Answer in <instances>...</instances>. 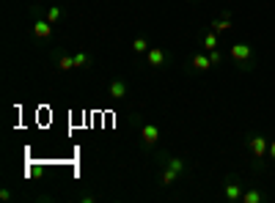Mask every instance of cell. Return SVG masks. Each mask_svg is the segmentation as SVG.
Wrapping results in <instances>:
<instances>
[{
    "label": "cell",
    "instance_id": "obj_14",
    "mask_svg": "<svg viewBox=\"0 0 275 203\" xmlns=\"http://www.w3.org/2000/svg\"><path fill=\"white\" fill-rule=\"evenodd\" d=\"M165 165H168V167H173V171H176V173H185V171H187L185 159H179V157H171L168 162H165Z\"/></svg>",
    "mask_w": 275,
    "mask_h": 203
},
{
    "label": "cell",
    "instance_id": "obj_8",
    "mask_svg": "<svg viewBox=\"0 0 275 203\" xmlns=\"http://www.w3.org/2000/svg\"><path fill=\"white\" fill-rule=\"evenodd\" d=\"M33 33H36V39H47L52 33V22L50 19H36V25H33Z\"/></svg>",
    "mask_w": 275,
    "mask_h": 203
},
{
    "label": "cell",
    "instance_id": "obj_17",
    "mask_svg": "<svg viewBox=\"0 0 275 203\" xmlns=\"http://www.w3.org/2000/svg\"><path fill=\"white\" fill-rule=\"evenodd\" d=\"M88 63H91V58L85 55V52H77V55H75V66H77V69H80V66H88Z\"/></svg>",
    "mask_w": 275,
    "mask_h": 203
},
{
    "label": "cell",
    "instance_id": "obj_11",
    "mask_svg": "<svg viewBox=\"0 0 275 203\" xmlns=\"http://www.w3.org/2000/svg\"><path fill=\"white\" fill-rule=\"evenodd\" d=\"M179 176H182V173H176V171H173V167H168V165H165V171H163V176H160V184H163V187H171L173 181L179 179Z\"/></svg>",
    "mask_w": 275,
    "mask_h": 203
},
{
    "label": "cell",
    "instance_id": "obj_3",
    "mask_svg": "<svg viewBox=\"0 0 275 203\" xmlns=\"http://www.w3.org/2000/svg\"><path fill=\"white\" fill-rule=\"evenodd\" d=\"M223 198L226 200H242V184H239V181H234V179H229L223 184Z\"/></svg>",
    "mask_w": 275,
    "mask_h": 203
},
{
    "label": "cell",
    "instance_id": "obj_4",
    "mask_svg": "<svg viewBox=\"0 0 275 203\" xmlns=\"http://www.w3.org/2000/svg\"><path fill=\"white\" fill-rule=\"evenodd\" d=\"M193 69L196 72H209L212 69V58H209V52H193Z\"/></svg>",
    "mask_w": 275,
    "mask_h": 203
},
{
    "label": "cell",
    "instance_id": "obj_18",
    "mask_svg": "<svg viewBox=\"0 0 275 203\" xmlns=\"http://www.w3.org/2000/svg\"><path fill=\"white\" fill-rule=\"evenodd\" d=\"M209 58H212V66H220V63H223V52H218V50H212Z\"/></svg>",
    "mask_w": 275,
    "mask_h": 203
},
{
    "label": "cell",
    "instance_id": "obj_10",
    "mask_svg": "<svg viewBox=\"0 0 275 203\" xmlns=\"http://www.w3.org/2000/svg\"><path fill=\"white\" fill-rule=\"evenodd\" d=\"M55 66H58V69H64V72L77 69V66H75V55H64V52H61V55H55Z\"/></svg>",
    "mask_w": 275,
    "mask_h": 203
},
{
    "label": "cell",
    "instance_id": "obj_1",
    "mask_svg": "<svg viewBox=\"0 0 275 203\" xmlns=\"http://www.w3.org/2000/svg\"><path fill=\"white\" fill-rule=\"evenodd\" d=\"M248 148H251L253 159H256V167H264V165H261V159L267 157V148H270V140H267V138H261V134H251V138H248Z\"/></svg>",
    "mask_w": 275,
    "mask_h": 203
},
{
    "label": "cell",
    "instance_id": "obj_9",
    "mask_svg": "<svg viewBox=\"0 0 275 203\" xmlns=\"http://www.w3.org/2000/svg\"><path fill=\"white\" fill-rule=\"evenodd\" d=\"M261 200H264V192L259 187H251L242 192V203H261Z\"/></svg>",
    "mask_w": 275,
    "mask_h": 203
},
{
    "label": "cell",
    "instance_id": "obj_15",
    "mask_svg": "<svg viewBox=\"0 0 275 203\" xmlns=\"http://www.w3.org/2000/svg\"><path fill=\"white\" fill-rule=\"evenodd\" d=\"M50 22H58V19L64 17V9H58V6H52V9H47V14H44Z\"/></svg>",
    "mask_w": 275,
    "mask_h": 203
},
{
    "label": "cell",
    "instance_id": "obj_5",
    "mask_svg": "<svg viewBox=\"0 0 275 203\" xmlns=\"http://www.w3.org/2000/svg\"><path fill=\"white\" fill-rule=\"evenodd\" d=\"M127 91H130V88H127L124 80H113L110 88H107V96H110L113 101H121V99L127 96Z\"/></svg>",
    "mask_w": 275,
    "mask_h": 203
},
{
    "label": "cell",
    "instance_id": "obj_12",
    "mask_svg": "<svg viewBox=\"0 0 275 203\" xmlns=\"http://www.w3.org/2000/svg\"><path fill=\"white\" fill-rule=\"evenodd\" d=\"M146 55H149V66H163L165 63V52L163 50H149Z\"/></svg>",
    "mask_w": 275,
    "mask_h": 203
},
{
    "label": "cell",
    "instance_id": "obj_13",
    "mask_svg": "<svg viewBox=\"0 0 275 203\" xmlns=\"http://www.w3.org/2000/svg\"><path fill=\"white\" fill-rule=\"evenodd\" d=\"M204 50L206 52H212V50H218V33H206V36H204Z\"/></svg>",
    "mask_w": 275,
    "mask_h": 203
},
{
    "label": "cell",
    "instance_id": "obj_2",
    "mask_svg": "<svg viewBox=\"0 0 275 203\" xmlns=\"http://www.w3.org/2000/svg\"><path fill=\"white\" fill-rule=\"evenodd\" d=\"M229 55L237 60V63H242V66H251V60H253V50H251V44H245V42H239V44H234L231 47V52Z\"/></svg>",
    "mask_w": 275,
    "mask_h": 203
},
{
    "label": "cell",
    "instance_id": "obj_6",
    "mask_svg": "<svg viewBox=\"0 0 275 203\" xmlns=\"http://www.w3.org/2000/svg\"><path fill=\"white\" fill-rule=\"evenodd\" d=\"M140 134H143V143H146V146H154V143L160 140L157 124H143V126H140Z\"/></svg>",
    "mask_w": 275,
    "mask_h": 203
},
{
    "label": "cell",
    "instance_id": "obj_19",
    "mask_svg": "<svg viewBox=\"0 0 275 203\" xmlns=\"http://www.w3.org/2000/svg\"><path fill=\"white\" fill-rule=\"evenodd\" d=\"M267 157L275 162V140H270V148H267Z\"/></svg>",
    "mask_w": 275,
    "mask_h": 203
},
{
    "label": "cell",
    "instance_id": "obj_16",
    "mask_svg": "<svg viewBox=\"0 0 275 203\" xmlns=\"http://www.w3.org/2000/svg\"><path fill=\"white\" fill-rule=\"evenodd\" d=\"M132 50L135 52H149V42H146V39H135V42H132Z\"/></svg>",
    "mask_w": 275,
    "mask_h": 203
},
{
    "label": "cell",
    "instance_id": "obj_7",
    "mask_svg": "<svg viewBox=\"0 0 275 203\" xmlns=\"http://www.w3.org/2000/svg\"><path fill=\"white\" fill-rule=\"evenodd\" d=\"M212 30H215V33H226V30H231V14H229V11H223V14L215 19V22H212Z\"/></svg>",
    "mask_w": 275,
    "mask_h": 203
}]
</instances>
